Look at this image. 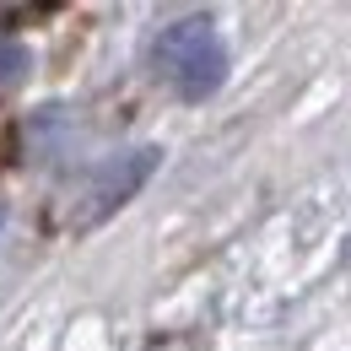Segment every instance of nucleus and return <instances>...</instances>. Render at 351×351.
Listing matches in <instances>:
<instances>
[{"mask_svg": "<svg viewBox=\"0 0 351 351\" xmlns=\"http://www.w3.org/2000/svg\"><path fill=\"white\" fill-rule=\"evenodd\" d=\"M152 60H157V76L184 103H206L227 82V49H221L217 27L206 16H184L173 27H162L157 44H152Z\"/></svg>", "mask_w": 351, "mask_h": 351, "instance_id": "obj_1", "label": "nucleus"}, {"mask_svg": "<svg viewBox=\"0 0 351 351\" xmlns=\"http://www.w3.org/2000/svg\"><path fill=\"white\" fill-rule=\"evenodd\" d=\"M157 146H135V152H119V157H108L103 168H92L87 184L76 189V206H71V232H87L97 221H108L125 200H130L135 189L152 178L157 168Z\"/></svg>", "mask_w": 351, "mask_h": 351, "instance_id": "obj_2", "label": "nucleus"}, {"mask_svg": "<svg viewBox=\"0 0 351 351\" xmlns=\"http://www.w3.org/2000/svg\"><path fill=\"white\" fill-rule=\"evenodd\" d=\"M22 71H27V49L11 44V38H0V87H11Z\"/></svg>", "mask_w": 351, "mask_h": 351, "instance_id": "obj_3", "label": "nucleus"}, {"mask_svg": "<svg viewBox=\"0 0 351 351\" xmlns=\"http://www.w3.org/2000/svg\"><path fill=\"white\" fill-rule=\"evenodd\" d=\"M346 260H351V243H346Z\"/></svg>", "mask_w": 351, "mask_h": 351, "instance_id": "obj_4", "label": "nucleus"}]
</instances>
